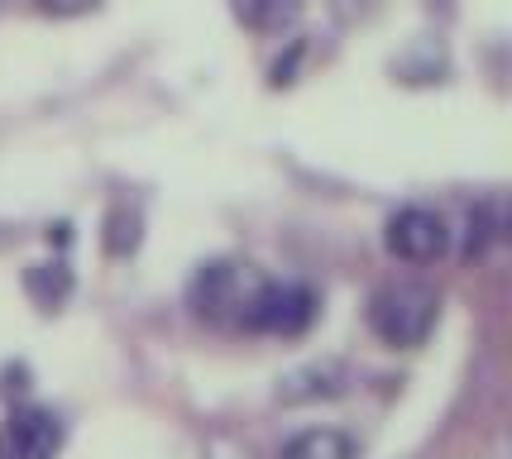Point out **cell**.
<instances>
[{
	"label": "cell",
	"mask_w": 512,
	"mask_h": 459,
	"mask_svg": "<svg viewBox=\"0 0 512 459\" xmlns=\"http://www.w3.org/2000/svg\"><path fill=\"white\" fill-rule=\"evenodd\" d=\"M436 316H441V302H436V292L422 283H398V287H383L379 297L369 302V326L379 335L383 345H393V350H412V345H422L431 326H436Z\"/></svg>",
	"instance_id": "cell-1"
},
{
	"label": "cell",
	"mask_w": 512,
	"mask_h": 459,
	"mask_svg": "<svg viewBox=\"0 0 512 459\" xmlns=\"http://www.w3.org/2000/svg\"><path fill=\"white\" fill-rule=\"evenodd\" d=\"M316 316V297L297 283H264L254 287L240 306V321L249 330H268V335H302Z\"/></svg>",
	"instance_id": "cell-2"
},
{
	"label": "cell",
	"mask_w": 512,
	"mask_h": 459,
	"mask_svg": "<svg viewBox=\"0 0 512 459\" xmlns=\"http://www.w3.org/2000/svg\"><path fill=\"white\" fill-rule=\"evenodd\" d=\"M388 249L407 263H436L450 249L446 220L426 206H402L398 216L388 220Z\"/></svg>",
	"instance_id": "cell-3"
},
{
	"label": "cell",
	"mask_w": 512,
	"mask_h": 459,
	"mask_svg": "<svg viewBox=\"0 0 512 459\" xmlns=\"http://www.w3.org/2000/svg\"><path fill=\"white\" fill-rule=\"evenodd\" d=\"M63 421L48 407H20L0 431V459H58Z\"/></svg>",
	"instance_id": "cell-4"
},
{
	"label": "cell",
	"mask_w": 512,
	"mask_h": 459,
	"mask_svg": "<svg viewBox=\"0 0 512 459\" xmlns=\"http://www.w3.org/2000/svg\"><path fill=\"white\" fill-rule=\"evenodd\" d=\"M235 20L254 29V34H283L297 24L302 15V0H230Z\"/></svg>",
	"instance_id": "cell-5"
},
{
	"label": "cell",
	"mask_w": 512,
	"mask_h": 459,
	"mask_svg": "<svg viewBox=\"0 0 512 459\" xmlns=\"http://www.w3.org/2000/svg\"><path fill=\"white\" fill-rule=\"evenodd\" d=\"M355 455H359L355 440L345 436V431H335V426H312V431L292 436L278 459H355Z\"/></svg>",
	"instance_id": "cell-6"
},
{
	"label": "cell",
	"mask_w": 512,
	"mask_h": 459,
	"mask_svg": "<svg viewBox=\"0 0 512 459\" xmlns=\"http://www.w3.org/2000/svg\"><path fill=\"white\" fill-rule=\"evenodd\" d=\"M101 0H39V10L44 15H58V20H72V15H87V10H96Z\"/></svg>",
	"instance_id": "cell-7"
}]
</instances>
